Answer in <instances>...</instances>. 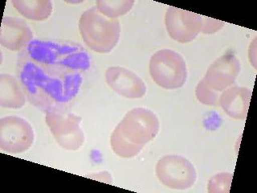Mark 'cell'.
Wrapping results in <instances>:
<instances>
[{
	"mask_svg": "<svg viewBox=\"0 0 257 193\" xmlns=\"http://www.w3.org/2000/svg\"><path fill=\"white\" fill-rule=\"evenodd\" d=\"M232 175L230 173H219L211 177L209 180L208 192H228L232 182Z\"/></svg>",
	"mask_w": 257,
	"mask_h": 193,
	"instance_id": "17",
	"label": "cell"
},
{
	"mask_svg": "<svg viewBox=\"0 0 257 193\" xmlns=\"http://www.w3.org/2000/svg\"><path fill=\"white\" fill-rule=\"evenodd\" d=\"M195 96L199 102L207 106L216 107L219 106L220 93L211 89L203 81V79L199 81L195 88Z\"/></svg>",
	"mask_w": 257,
	"mask_h": 193,
	"instance_id": "16",
	"label": "cell"
},
{
	"mask_svg": "<svg viewBox=\"0 0 257 193\" xmlns=\"http://www.w3.org/2000/svg\"><path fill=\"white\" fill-rule=\"evenodd\" d=\"M33 39V32L24 20L4 16L0 30V44L8 50L23 51Z\"/></svg>",
	"mask_w": 257,
	"mask_h": 193,
	"instance_id": "11",
	"label": "cell"
},
{
	"mask_svg": "<svg viewBox=\"0 0 257 193\" xmlns=\"http://www.w3.org/2000/svg\"><path fill=\"white\" fill-rule=\"evenodd\" d=\"M26 94L20 80L10 74L0 75V106L7 109H20L26 103Z\"/></svg>",
	"mask_w": 257,
	"mask_h": 193,
	"instance_id": "13",
	"label": "cell"
},
{
	"mask_svg": "<svg viewBox=\"0 0 257 193\" xmlns=\"http://www.w3.org/2000/svg\"><path fill=\"white\" fill-rule=\"evenodd\" d=\"M248 57L254 68H256V38L253 40L249 48Z\"/></svg>",
	"mask_w": 257,
	"mask_h": 193,
	"instance_id": "20",
	"label": "cell"
},
{
	"mask_svg": "<svg viewBox=\"0 0 257 193\" xmlns=\"http://www.w3.org/2000/svg\"><path fill=\"white\" fill-rule=\"evenodd\" d=\"M251 99V89L246 87L231 86L222 92L219 105L229 117L237 120H245Z\"/></svg>",
	"mask_w": 257,
	"mask_h": 193,
	"instance_id": "12",
	"label": "cell"
},
{
	"mask_svg": "<svg viewBox=\"0 0 257 193\" xmlns=\"http://www.w3.org/2000/svg\"><path fill=\"white\" fill-rule=\"evenodd\" d=\"M160 128L158 117L148 109L134 108L126 113L110 136L114 154L131 159L143 151L145 145L155 139Z\"/></svg>",
	"mask_w": 257,
	"mask_h": 193,
	"instance_id": "2",
	"label": "cell"
},
{
	"mask_svg": "<svg viewBox=\"0 0 257 193\" xmlns=\"http://www.w3.org/2000/svg\"><path fill=\"white\" fill-rule=\"evenodd\" d=\"M78 26L84 44L97 53L110 52L120 40V25L118 20L107 18L97 10L96 7L83 12Z\"/></svg>",
	"mask_w": 257,
	"mask_h": 193,
	"instance_id": "3",
	"label": "cell"
},
{
	"mask_svg": "<svg viewBox=\"0 0 257 193\" xmlns=\"http://www.w3.org/2000/svg\"><path fill=\"white\" fill-rule=\"evenodd\" d=\"M240 63L235 55H223L207 69L203 81L215 92H222L231 87L240 72Z\"/></svg>",
	"mask_w": 257,
	"mask_h": 193,
	"instance_id": "9",
	"label": "cell"
},
{
	"mask_svg": "<svg viewBox=\"0 0 257 193\" xmlns=\"http://www.w3.org/2000/svg\"><path fill=\"white\" fill-rule=\"evenodd\" d=\"M104 79L112 90L126 99H141L147 92V87L143 79L128 68L109 67L105 71Z\"/></svg>",
	"mask_w": 257,
	"mask_h": 193,
	"instance_id": "10",
	"label": "cell"
},
{
	"mask_svg": "<svg viewBox=\"0 0 257 193\" xmlns=\"http://www.w3.org/2000/svg\"><path fill=\"white\" fill-rule=\"evenodd\" d=\"M12 4L21 16L33 21H44L52 15L49 0H12Z\"/></svg>",
	"mask_w": 257,
	"mask_h": 193,
	"instance_id": "14",
	"label": "cell"
},
{
	"mask_svg": "<svg viewBox=\"0 0 257 193\" xmlns=\"http://www.w3.org/2000/svg\"><path fill=\"white\" fill-rule=\"evenodd\" d=\"M165 24L172 40L181 44H187L195 40L202 32L203 16L169 7L165 15Z\"/></svg>",
	"mask_w": 257,
	"mask_h": 193,
	"instance_id": "8",
	"label": "cell"
},
{
	"mask_svg": "<svg viewBox=\"0 0 257 193\" xmlns=\"http://www.w3.org/2000/svg\"><path fill=\"white\" fill-rule=\"evenodd\" d=\"M91 66L90 56L77 43L32 40L17 60V76L28 102L44 112H67Z\"/></svg>",
	"mask_w": 257,
	"mask_h": 193,
	"instance_id": "1",
	"label": "cell"
},
{
	"mask_svg": "<svg viewBox=\"0 0 257 193\" xmlns=\"http://www.w3.org/2000/svg\"><path fill=\"white\" fill-rule=\"evenodd\" d=\"M134 4V0H98L96 2L97 10L111 20H116L127 14L132 9Z\"/></svg>",
	"mask_w": 257,
	"mask_h": 193,
	"instance_id": "15",
	"label": "cell"
},
{
	"mask_svg": "<svg viewBox=\"0 0 257 193\" xmlns=\"http://www.w3.org/2000/svg\"><path fill=\"white\" fill-rule=\"evenodd\" d=\"M82 119L73 113H46L45 121L56 142L67 151H77L84 144V131L80 127Z\"/></svg>",
	"mask_w": 257,
	"mask_h": 193,
	"instance_id": "6",
	"label": "cell"
},
{
	"mask_svg": "<svg viewBox=\"0 0 257 193\" xmlns=\"http://www.w3.org/2000/svg\"><path fill=\"white\" fill-rule=\"evenodd\" d=\"M155 173L161 183L166 187L185 190L192 187L197 179L194 165L185 157L177 155H165L156 164Z\"/></svg>",
	"mask_w": 257,
	"mask_h": 193,
	"instance_id": "5",
	"label": "cell"
},
{
	"mask_svg": "<svg viewBox=\"0 0 257 193\" xmlns=\"http://www.w3.org/2000/svg\"><path fill=\"white\" fill-rule=\"evenodd\" d=\"M149 71L155 84L170 90L183 87L187 78L184 58L169 48L157 51L151 56Z\"/></svg>",
	"mask_w": 257,
	"mask_h": 193,
	"instance_id": "4",
	"label": "cell"
},
{
	"mask_svg": "<svg viewBox=\"0 0 257 193\" xmlns=\"http://www.w3.org/2000/svg\"><path fill=\"white\" fill-rule=\"evenodd\" d=\"M87 177L92 178V179H97V180L101 181V182H105L107 183H112V177H111L110 173L107 171H103V172L95 173L92 175H87Z\"/></svg>",
	"mask_w": 257,
	"mask_h": 193,
	"instance_id": "19",
	"label": "cell"
},
{
	"mask_svg": "<svg viewBox=\"0 0 257 193\" xmlns=\"http://www.w3.org/2000/svg\"><path fill=\"white\" fill-rule=\"evenodd\" d=\"M224 24L225 23L220 21V20L203 16V28H202V32H203L204 34L215 33L217 31L220 30Z\"/></svg>",
	"mask_w": 257,
	"mask_h": 193,
	"instance_id": "18",
	"label": "cell"
},
{
	"mask_svg": "<svg viewBox=\"0 0 257 193\" xmlns=\"http://www.w3.org/2000/svg\"><path fill=\"white\" fill-rule=\"evenodd\" d=\"M34 131L28 121L16 115L0 119V148L4 152L20 154L34 143Z\"/></svg>",
	"mask_w": 257,
	"mask_h": 193,
	"instance_id": "7",
	"label": "cell"
}]
</instances>
